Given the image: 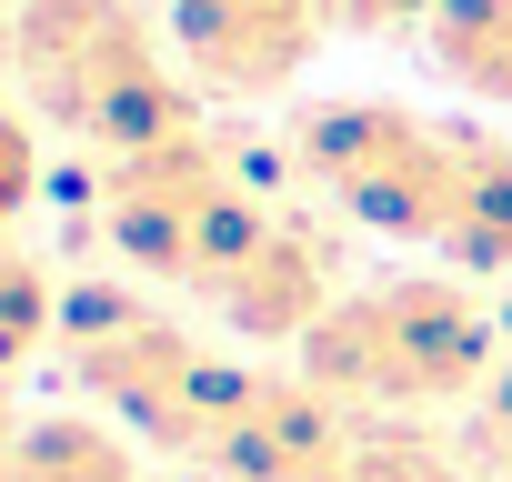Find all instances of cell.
<instances>
[{"label":"cell","mask_w":512,"mask_h":482,"mask_svg":"<svg viewBox=\"0 0 512 482\" xmlns=\"http://www.w3.org/2000/svg\"><path fill=\"white\" fill-rule=\"evenodd\" d=\"M492 372H502V312L462 272L362 282L302 342V382L332 392L352 422H392V412H432V402H482Z\"/></svg>","instance_id":"6da1fadb"},{"label":"cell","mask_w":512,"mask_h":482,"mask_svg":"<svg viewBox=\"0 0 512 482\" xmlns=\"http://www.w3.org/2000/svg\"><path fill=\"white\" fill-rule=\"evenodd\" d=\"M0 71L51 131L91 141L101 161L201 131V81L161 51L141 0H31L0 21Z\"/></svg>","instance_id":"7a4b0ae2"},{"label":"cell","mask_w":512,"mask_h":482,"mask_svg":"<svg viewBox=\"0 0 512 482\" xmlns=\"http://www.w3.org/2000/svg\"><path fill=\"white\" fill-rule=\"evenodd\" d=\"M61 362L91 392V412L121 422L161 462H201L241 422V402L262 392V372L221 362L191 322H171L161 302H131V292H61Z\"/></svg>","instance_id":"3957f363"},{"label":"cell","mask_w":512,"mask_h":482,"mask_svg":"<svg viewBox=\"0 0 512 482\" xmlns=\"http://www.w3.org/2000/svg\"><path fill=\"white\" fill-rule=\"evenodd\" d=\"M101 231H111V252L141 282L221 302V282L251 262V241L272 231V201H262V181L241 171L231 141L171 131L151 151H111L101 161Z\"/></svg>","instance_id":"277c9868"},{"label":"cell","mask_w":512,"mask_h":482,"mask_svg":"<svg viewBox=\"0 0 512 482\" xmlns=\"http://www.w3.org/2000/svg\"><path fill=\"white\" fill-rule=\"evenodd\" d=\"M462 131L412 101H322L292 121V171L362 231L382 241H442L452 181H462Z\"/></svg>","instance_id":"5b68a950"},{"label":"cell","mask_w":512,"mask_h":482,"mask_svg":"<svg viewBox=\"0 0 512 482\" xmlns=\"http://www.w3.org/2000/svg\"><path fill=\"white\" fill-rule=\"evenodd\" d=\"M171 31H181V71L211 101H272L322 51L332 0H171Z\"/></svg>","instance_id":"8992f818"},{"label":"cell","mask_w":512,"mask_h":482,"mask_svg":"<svg viewBox=\"0 0 512 482\" xmlns=\"http://www.w3.org/2000/svg\"><path fill=\"white\" fill-rule=\"evenodd\" d=\"M342 302V241L312 221V211H272V231L251 241V262L221 282V322L241 332V342H312V322Z\"/></svg>","instance_id":"52a82bcc"},{"label":"cell","mask_w":512,"mask_h":482,"mask_svg":"<svg viewBox=\"0 0 512 482\" xmlns=\"http://www.w3.org/2000/svg\"><path fill=\"white\" fill-rule=\"evenodd\" d=\"M352 432H362V422H352L332 392H312L302 372H282V382L262 372V392L241 402V422H231L201 462H211V482H312Z\"/></svg>","instance_id":"ba28073f"},{"label":"cell","mask_w":512,"mask_h":482,"mask_svg":"<svg viewBox=\"0 0 512 482\" xmlns=\"http://www.w3.org/2000/svg\"><path fill=\"white\" fill-rule=\"evenodd\" d=\"M432 252L462 282H512V141L502 131H462V181Z\"/></svg>","instance_id":"9c48e42d"},{"label":"cell","mask_w":512,"mask_h":482,"mask_svg":"<svg viewBox=\"0 0 512 482\" xmlns=\"http://www.w3.org/2000/svg\"><path fill=\"white\" fill-rule=\"evenodd\" d=\"M422 51H432V71L452 91L512 111V0H442L422 21Z\"/></svg>","instance_id":"30bf717a"},{"label":"cell","mask_w":512,"mask_h":482,"mask_svg":"<svg viewBox=\"0 0 512 482\" xmlns=\"http://www.w3.org/2000/svg\"><path fill=\"white\" fill-rule=\"evenodd\" d=\"M51 332H61V292H51V272L21 252V241H0V382H11Z\"/></svg>","instance_id":"8fae6325"},{"label":"cell","mask_w":512,"mask_h":482,"mask_svg":"<svg viewBox=\"0 0 512 482\" xmlns=\"http://www.w3.org/2000/svg\"><path fill=\"white\" fill-rule=\"evenodd\" d=\"M31 201H41V141L21 111H0V221H21Z\"/></svg>","instance_id":"7c38bea8"},{"label":"cell","mask_w":512,"mask_h":482,"mask_svg":"<svg viewBox=\"0 0 512 482\" xmlns=\"http://www.w3.org/2000/svg\"><path fill=\"white\" fill-rule=\"evenodd\" d=\"M472 432H482V452H502V462H512V362L482 382V402H472Z\"/></svg>","instance_id":"4fadbf2b"},{"label":"cell","mask_w":512,"mask_h":482,"mask_svg":"<svg viewBox=\"0 0 512 482\" xmlns=\"http://www.w3.org/2000/svg\"><path fill=\"white\" fill-rule=\"evenodd\" d=\"M11 11H31V0H0V21H11Z\"/></svg>","instance_id":"5bb4252c"},{"label":"cell","mask_w":512,"mask_h":482,"mask_svg":"<svg viewBox=\"0 0 512 482\" xmlns=\"http://www.w3.org/2000/svg\"><path fill=\"white\" fill-rule=\"evenodd\" d=\"M502 342H512V302H502Z\"/></svg>","instance_id":"9a60e30c"}]
</instances>
